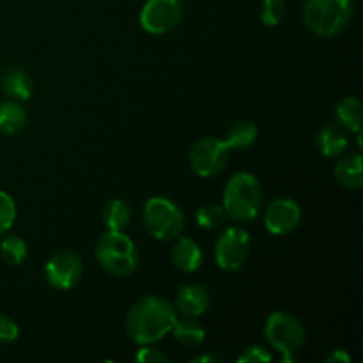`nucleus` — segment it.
<instances>
[{"label":"nucleus","mask_w":363,"mask_h":363,"mask_svg":"<svg viewBox=\"0 0 363 363\" xmlns=\"http://www.w3.org/2000/svg\"><path fill=\"white\" fill-rule=\"evenodd\" d=\"M177 319L176 307L162 296H142L126 314V335L138 346H152L169 335Z\"/></svg>","instance_id":"f257e3e1"},{"label":"nucleus","mask_w":363,"mask_h":363,"mask_svg":"<svg viewBox=\"0 0 363 363\" xmlns=\"http://www.w3.org/2000/svg\"><path fill=\"white\" fill-rule=\"evenodd\" d=\"M223 209L234 222H254L262 211V184L254 174L236 172L223 190Z\"/></svg>","instance_id":"f03ea898"},{"label":"nucleus","mask_w":363,"mask_h":363,"mask_svg":"<svg viewBox=\"0 0 363 363\" xmlns=\"http://www.w3.org/2000/svg\"><path fill=\"white\" fill-rule=\"evenodd\" d=\"M353 18V0H305L303 25L319 38H333L346 30Z\"/></svg>","instance_id":"7ed1b4c3"},{"label":"nucleus","mask_w":363,"mask_h":363,"mask_svg":"<svg viewBox=\"0 0 363 363\" xmlns=\"http://www.w3.org/2000/svg\"><path fill=\"white\" fill-rule=\"evenodd\" d=\"M96 259L113 277H130L140 262L137 245L124 230H106L101 234L96 243Z\"/></svg>","instance_id":"20e7f679"},{"label":"nucleus","mask_w":363,"mask_h":363,"mask_svg":"<svg viewBox=\"0 0 363 363\" xmlns=\"http://www.w3.org/2000/svg\"><path fill=\"white\" fill-rule=\"evenodd\" d=\"M264 335L269 346L282 354L284 362H294V354L307 340V330L294 314L287 311H275L266 319Z\"/></svg>","instance_id":"39448f33"},{"label":"nucleus","mask_w":363,"mask_h":363,"mask_svg":"<svg viewBox=\"0 0 363 363\" xmlns=\"http://www.w3.org/2000/svg\"><path fill=\"white\" fill-rule=\"evenodd\" d=\"M145 230L158 241H172L181 236L186 218L179 206L165 197H151L142 209Z\"/></svg>","instance_id":"423d86ee"},{"label":"nucleus","mask_w":363,"mask_h":363,"mask_svg":"<svg viewBox=\"0 0 363 363\" xmlns=\"http://www.w3.org/2000/svg\"><path fill=\"white\" fill-rule=\"evenodd\" d=\"M230 158V149L218 137H201L194 142L188 162L191 170L201 177H215L225 170Z\"/></svg>","instance_id":"0eeeda50"},{"label":"nucleus","mask_w":363,"mask_h":363,"mask_svg":"<svg viewBox=\"0 0 363 363\" xmlns=\"http://www.w3.org/2000/svg\"><path fill=\"white\" fill-rule=\"evenodd\" d=\"M250 248V234L243 227H225L215 243L216 266L223 272H238L247 262Z\"/></svg>","instance_id":"6e6552de"},{"label":"nucleus","mask_w":363,"mask_h":363,"mask_svg":"<svg viewBox=\"0 0 363 363\" xmlns=\"http://www.w3.org/2000/svg\"><path fill=\"white\" fill-rule=\"evenodd\" d=\"M183 13L181 0H147L140 11V25L149 34L162 35L181 23Z\"/></svg>","instance_id":"1a4fd4ad"},{"label":"nucleus","mask_w":363,"mask_h":363,"mask_svg":"<svg viewBox=\"0 0 363 363\" xmlns=\"http://www.w3.org/2000/svg\"><path fill=\"white\" fill-rule=\"evenodd\" d=\"M84 277V262L71 250H59L46 261L45 279L53 289L69 291L78 286Z\"/></svg>","instance_id":"9d476101"},{"label":"nucleus","mask_w":363,"mask_h":363,"mask_svg":"<svg viewBox=\"0 0 363 363\" xmlns=\"http://www.w3.org/2000/svg\"><path fill=\"white\" fill-rule=\"evenodd\" d=\"M300 204L291 197H277L264 208V227L275 236H287L301 223Z\"/></svg>","instance_id":"9b49d317"},{"label":"nucleus","mask_w":363,"mask_h":363,"mask_svg":"<svg viewBox=\"0 0 363 363\" xmlns=\"http://www.w3.org/2000/svg\"><path fill=\"white\" fill-rule=\"evenodd\" d=\"M211 296L208 287L202 284H184L176 296V312L183 318H201L209 311Z\"/></svg>","instance_id":"f8f14e48"},{"label":"nucleus","mask_w":363,"mask_h":363,"mask_svg":"<svg viewBox=\"0 0 363 363\" xmlns=\"http://www.w3.org/2000/svg\"><path fill=\"white\" fill-rule=\"evenodd\" d=\"M176 243L172 247V264L174 268L183 273H195L204 262V254L202 248L195 240L188 236H177Z\"/></svg>","instance_id":"ddd939ff"},{"label":"nucleus","mask_w":363,"mask_h":363,"mask_svg":"<svg viewBox=\"0 0 363 363\" xmlns=\"http://www.w3.org/2000/svg\"><path fill=\"white\" fill-rule=\"evenodd\" d=\"M347 145H350V138H347V131L342 130L339 124H328L323 126L318 131L315 137V147H318L319 155L325 158H337L346 152Z\"/></svg>","instance_id":"4468645a"},{"label":"nucleus","mask_w":363,"mask_h":363,"mask_svg":"<svg viewBox=\"0 0 363 363\" xmlns=\"http://www.w3.org/2000/svg\"><path fill=\"white\" fill-rule=\"evenodd\" d=\"M337 183L347 190H360L363 186V158L360 152L344 156L333 169Z\"/></svg>","instance_id":"2eb2a0df"},{"label":"nucleus","mask_w":363,"mask_h":363,"mask_svg":"<svg viewBox=\"0 0 363 363\" xmlns=\"http://www.w3.org/2000/svg\"><path fill=\"white\" fill-rule=\"evenodd\" d=\"M0 84H2V91L14 101H27L34 92V82H32L30 74L20 67L7 69Z\"/></svg>","instance_id":"dca6fc26"},{"label":"nucleus","mask_w":363,"mask_h":363,"mask_svg":"<svg viewBox=\"0 0 363 363\" xmlns=\"http://www.w3.org/2000/svg\"><path fill=\"white\" fill-rule=\"evenodd\" d=\"M170 333L186 350H197L206 340L204 326L199 321H195V318H177Z\"/></svg>","instance_id":"f3484780"},{"label":"nucleus","mask_w":363,"mask_h":363,"mask_svg":"<svg viewBox=\"0 0 363 363\" xmlns=\"http://www.w3.org/2000/svg\"><path fill=\"white\" fill-rule=\"evenodd\" d=\"M335 119L342 130L350 133H362L363 128V106L358 98L340 99L335 108Z\"/></svg>","instance_id":"a211bd4d"},{"label":"nucleus","mask_w":363,"mask_h":363,"mask_svg":"<svg viewBox=\"0 0 363 363\" xmlns=\"http://www.w3.org/2000/svg\"><path fill=\"white\" fill-rule=\"evenodd\" d=\"M27 110L21 106L20 101L7 99L0 103V133L18 135L27 126Z\"/></svg>","instance_id":"6ab92c4d"},{"label":"nucleus","mask_w":363,"mask_h":363,"mask_svg":"<svg viewBox=\"0 0 363 363\" xmlns=\"http://www.w3.org/2000/svg\"><path fill=\"white\" fill-rule=\"evenodd\" d=\"M257 137V124L252 123V121H236V123L230 124V128L227 130L223 142H225V145L230 151H245V149L252 147V145L255 144Z\"/></svg>","instance_id":"aec40b11"},{"label":"nucleus","mask_w":363,"mask_h":363,"mask_svg":"<svg viewBox=\"0 0 363 363\" xmlns=\"http://www.w3.org/2000/svg\"><path fill=\"white\" fill-rule=\"evenodd\" d=\"M133 211L123 199H112L103 208V222L108 230H124L131 223Z\"/></svg>","instance_id":"412c9836"},{"label":"nucleus","mask_w":363,"mask_h":363,"mask_svg":"<svg viewBox=\"0 0 363 363\" xmlns=\"http://www.w3.org/2000/svg\"><path fill=\"white\" fill-rule=\"evenodd\" d=\"M27 243L21 240L20 236L9 234L0 243V255H2L4 262L9 266H20L27 259Z\"/></svg>","instance_id":"4be33fe9"},{"label":"nucleus","mask_w":363,"mask_h":363,"mask_svg":"<svg viewBox=\"0 0 363 363\" xmlns=\"http://www.w3.org/2000/svg\"><path fill=\"white\" fill-rule=\"evenodd\" d=\"M195 220H197V225L202 227V229H218L225 223L227 213L222 204H206L199 208Z\"/></svg>","instance_id":"5701e85b"},{"label":"nucleus","mask_w":363,"mask_h":363,"mask_svg":"<svg viewBox=\"0 0 363 363\" xmlns=\"http://www.w3.org/2000/svg\"><path fill=\"white\" fill-rule=\"evenodd\" d=\"M286 2L284 0H262L261 9H259V18L261 23L266 27H279L286 18Z\"/></svg>","instance_id":"b1692460"},{"label":"nucleus","mask_w":363,"mask_h":363,"mask_svg":"<svg viewBox=\"0 0 363 363\" xmlns=\"http://www.w3.org/2000/svg\"><path fill=\"white\" fill-rule=\"evenodd\" d=\"M16 220V202L7 191L0 190V236L9 233Z\"/></svg>","instance_id":"393cba45"},{"label":"nucleus","mask_w":363,"mask_h":363,"mask_svg":"<svg viewBox=\"0 0 363 363\" xmlns=\"http://www.w3.org/2000/svg\"><path fill=\"white\" fill-rule=\"evenodd\" d=\"M240 363H269L273 362V354L266 350L264 346H248L241 351V354L238 357Z\"/></svg>","instance_id":"a878e982"},{"label":"nucleus","mask_w":363,"mask_h":363,"mask_svg":"<svg viewBox=\"0 0 363 363\" xmlns=\"http://www.w3.org/2000/svg\"><path fill=\"white\" fill-rule=\"evenodd\" d=\"M20 335V326L9 315L0 314V344H11Z\"/></svg>","instance_id":"bb28decb"},{"label":"nucleus","mask_w":363,"mask_h":363,"mask_svg":"<svg viewBox=\"0 0 363 363\" xmlns=\"http://www.w3.org/2000/svg\"><path fill=\"white\" fill-rule=\"evenodd\" d=\"M135 360L140 363H169L170 358L163 351L151 347L147 344V346H140L138 353L135 354Z\"/></svg>","instance_id":"cd10ccee"},{"label":"nucleus","mask_w":363,"mask_h":363,"mask_svg":"<svg viewBox=\"0 0 363 363\" xmlns=\"http://www.w3.org/2000/svg\"><path fill=\"white\" fill-rule=\"evenodd\" d=\"M326 363H351V357L347 351L344 350H333L332 353L326 357Z\"/></svg>","instance_id":"c85d7f7f"},{"label":"nucleus","mask_w":363,"mask_h":363,"mask_svg":"<svg viewBox=\"0 0 363 363\" xmlns=\"http://www.w3.org/2000/svg\"><path fill=\"white\" fill-rule=\"evenodd\" d=\"M188 363H220L218 357H213V354H199V357H194L188 360Z\"/></svg>","instance_id":"c756f323"}]
</instances>
